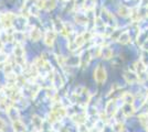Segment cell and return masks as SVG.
<instances>
[{"instance_id": "6da1fadb", "label": "cell", "mask_w": 148, "mask_h": 132, "mask_svg": "<svg viewBox=\"0 0 148 132\" xmlns=\"http://www.w3.org/2000/svg\"><path fill=\"white\" fill-rule=\"evenodd\" d=\"M17 16L12 12H3L0 13V25L3 30L13 29V21L16 20Z\"/></svg>"}, {"instance_id": "7a4b0ae2", "label": "cell", "mask_w": 148, "mask_h": 132, "mask_svg": "<svg viewBox=\"0 0 148 132\" xmlns=\"http://www.w3.org/2000/svg\"><path fill=\"white\" fill-rule=\"evenodd\" d=\"M107 78V73L103 65L99 64L96 68L94 69V79L97 84H103Z\"/></svg>"}, {"instance_id": "3957f363", "label": "cell", "mask_w": 148, "mask_h": 132, "mask_svg": "<svg viewBox=\"0 0 148 132\" xmlns=\"http://www.w3.org/2000/svg\"><path fill=\"white\" fill-rule=\"evenodd\" d=\"M105 112L107 113L111 118H114V116L116 114L118 111V105H117V99H111L106 102L105 106Z\"/></svg>"}, {"instance_id": "277c9868", "label": "cell", "mask_w": 148, "mask_h": 132, "mask_svg": "<svg viewBox=\"0 0 148 132\" xmlns=\"http://www.w3.org/2000/svg\"><path fill=\"white\" fill-rule=\"evenodd\" d=\"M71 118H72V121L75 122L77 126H81V125H85L86 123L88 116H87L86 111H81V112H76L75 114L71 116Z\"/></svg>"}, {"instance_id": "5b68a950", "label": "cell", "mask_w": 148, "mask_h": 132, "mask_svg": "<svg viewBox=\"0 0 148 132\" xmlns=\"http://www.w3.org/2000/svg\"><path fill=\"white\" fill-rule=\"evenodd\" d=\"M56 32L52 29H50V30H47L45 33H44V37H43V41H44V44L47 45V46H49L51 47L53 44H54V41H56Z\"/></svg>"}, {"instance_id": "8992f818", "label": "cell", "mask_w": 148, "mask_h": 132, "mask_svg": "<svg viewBox=\"0 0 148 132\" xmlns=\"http://www.w3.org/2000/svg\"><path fill=\"white\" fill-rule=\"evenodd\" d=\"M124 79L126 81L127 84H136L138 83V75L136 74L134 70H130V69H127L124 72Z\"/></svg>"}, {"instance_id": "52a82bcc", "label": "cell", "mask_w": 148, "mask_h": 132, "mask_svg": "<svg viewBox=\"0 0 148 132\" xmlns=\"http://www.w3.org/2000/svg\"><path fill=\"white\" fill-rule=\"evenodd\" d=\"M79 57H80V66L81 67H83V68L87 67V65L90 64L91 60H92V55H91L90 50L83 51L82 54H81Z\"/></svg>"}, {"instance_id": "ba28073f", "label": "cell", "mask_w": 148, "mask_h": 132, "mask_svg": "<svg viewBox=\"0 0 148 132\" xmlns=\"http://www.w3.org/2000/svg\"><path fill=\"white\" fill-rule=\"evenodd\" d=\"M6 113H7V116L9 117V119L11 120L12 122L20 120V111H19L18 108H16V106H13V107L10 108Z\"/></svg>"}, {"instance_id": "9c48e42d", "label": "cell", "mask_w": 148, "mask_h": 132, "mask_svg": "<svg viewBox=\"0 0 148 132\" xmlns=\"http://www.w3.org/2000/svg\"><path fill=\"white\" fill-rule=\"evenodd\" d=\"M42 37V32L39 28H31L30 31H29V38H30L31 41L33 42H38Z\"/></svg>"}, {"instance_id": "30bf717a", "label": "cell", "mask_w": 148, "mask_h": 132, "mask_svg": "<svg viewBox=\"0 0 148 132\" xmlns=\"http://www.w3.org/2000/svg\"><path fill=\"white\" fill-rule=\"evenodd\" d=\"M121 110L124 113L125 118H128L130 116H133L134 112H135V106L134 105H130V104H123Z\"/></svg>"}, {"instance_id": "8fae6325", "label": "cell", "mask_w": 148, "mask_h": 132, "mask_svg": "<svg viewBox=\"0 0 148 132\" xmlns=\"http://www.w3.org/2000/svg\"><path fill=\"white\" fill-rule=\"evenodd\" d=\"M64 84V79L61 76V74H59L58 72L54 70V75H53V81H52V86L58 89L59 87H62Z\"/></svg>"}, {"instance_id": "7c38bea8", "label": "cell", "mask_w": 148, "mask_h": 132, "mask_svg": "<svg viewBox=\"0 0 148 132\" xmlns=\"http://www.w3.org/2000/svg\"><path fill=\"white\" fill-rule=\"evenodd\" d=\"M13 57H25V47L22 43H16L13 47Z\"/></svg>"}, {"instance_id": "4fadbf2b", "label": "cell", "mask_w": 148, "mask_h": 132, "mask_svg": "<svg viewBox=\"0 0 148 132\" xmlns=\"http://www.w3.org/2000/svg\"><path fill=\"white\" fill-rule=\"evenodd\" d=\"M96 7V1L95 0H84L82 2V8L83 10L86 12V11H93Z\"/></svg>"}, {"instance_id": "5bb4252c", "label": "cell", "mask_w": 148, "mask_h": 132, "mask_svg": "<svg viewBox=\"0 0 148 132\" xmlns=\"http://www.w3.org/2000/svg\"><path fill=\"white\" fill-rule=\"evenodd\" d=\"M75 21L76 23L79 24H83V25H87L88 24V18H87V14L85 12H79L76 16H75Z\"/></svg>"}, {"instance_id": "9a60e30c", "label": "cell", "mask_w": 148, "mask_h": 132, "mask_svg": "<svg viewBox=\"0 0 148 132\" xmlns=\"http://www.w3.org/2000/svg\"><path fill=\"white\" fill-rule=\"evenodd\" d=\"M121 99L123 100V104H130V105H134L135 102V96L133 94H130L128 91L123 93V95L121 96Z\"/></svg>"}, {"instance_id": "2e32d148", "label": "cell", "mask_w": 148, "mask_h": 132, "mask_svg": "<svg viewBox=\"0 0 148 132\" xmlns=\"http://www.w3.org/2000/svg\"><path fill=\"white\" fill-rule=\"evenodd\" d=\"M31 121H32V126L34 127V129H36L38 132H39L40 130H41V129H42V126H43L44 121L41 119L39 116H33Z\"/></svg>"}, {"instance_id": "e0dca14e", "label": "cell", "mask_w": 148, "mask_h": 132, "mask_svg": "<svg viewBox=\"0 0 148 132\" xmlns=\"http://www.w3.org/2000/svg\"><path fill=\"white\" fill-rule=\"evenodd\" d=\"M101 57L104 58V60H110L113 57V51L112 49L107 46H102V50H101Z\"/></svg>"}, {"instance_id": "ac0fdd59", "label": "cell", "mask_w": 148, "mask_h": 132, "mask_svg": "<svg viewBox=\"0 0 148 132\" xmlns=\"http://www.w3.org/2000/svg\"><path fill=\"white\" fill-rule=\"evenodd\" d=\"M118 42L121 44H123V45H125V44H128L132 42V38H130V34L128 31H124L122 34H121V37L118 38L117 40Z\"/></svg>"}, {"instance_id": "d6986e66", "label": "cell", "mask_w": 148, "mask_h": 132, "mask_svg": "<svg viewBox=\"0 0 148 132\" xmlns=\"http://www.w3.org/2000/svg\"><path fill=\"white\" fill-rule=\"evenodd\" d=\"M12 127H13L14 132H27L25 126L23 125V122H22L21 120H18V121L12 122Z\"/></svg>"}, {"instance_id": "ffe728a7", "label": "cell", "mask_w": 148, "mask_h": 132, "mask_svg": "<svg viewBox=\"0 0 148 132\" xmlns=\"http://www.w3.org/2000/svg\"><path fill=\"white\" fill-rule=\"evenodd\" d=\"M53 30L56 32H60L62 34L64 31V22H62L60 19H56L53 21Z\"/></svg>"}, {"instance_id": "44dd1931", "label": "cell", "mask_w": 148, "mask_h": 132, "mask_svg": "<svg viewBox=\"0 0 148 132\" xmlns=\"http://www.w3.org/2000/svg\"><path fill=\"white\" fill-rule=\"evenodd\" d=\"M56 7V0H44V7L43 9L51 11Z\"/></svg>"}, {"instance_id": "7402d4cb", "label": "cell", "mask_w": 148, "mask_h": 132, "mask_svg": "<svg viewBox=\"0 0 148 132\" xmlns=\"http://www.w3.org/2000/svg\"><path fill=\"white\" fill-rule=\"evenodd\" d=\"M101 50H102V46H99V45H94L90 49V52H91V55L93 57H101Z\"/></svg>"}, {"instance_id": "603a6c76", "label": "cell", "mask_w": 148, "mask_h": 132, "mask_svg": "<svg viewBox=\"0 0 148 132\" xmlns=\"http://www.w3.org/2000/svg\"><path fill=\"white\" fill-rule=\"evenodd\" d=\"M118 13H119V16H122V17H128L130 14V9L127 8L126 6H121L118 8Z\"/></svg>"}, {"instance_id": "cb8c5ba5", "label": "cell", "mask_w": 148, "mask_h": 132, "mask_svg": "<svg viewBox=\"0 0 148 132\" xmlns=\"http://www.w3.org/2000/svg\"><path fill=\"white\" fill-rule=\"evenodd\" d=\"M139 122L144 128H148V113H142L139 117Z\"/></svg>"}, {"instance_id": "d4e9b609", "label": "cell", "mask_w": 148, "mask_h": 132, "mask_svg": "<svg viewBox=\"0 0 148 132\" xmlns=\"http://www.w3.org/2000/svg\"><path fill=\"white\" fill-rule=\"evenodd\" d=\"M6 130H7V123L5 122V120L0 118V131L3 132L6 131Z\"/></svg>"}, {"instance_id": "484cf974", "label": "cell", "mask_w": 148, "mask_h": 132, "mask_svg": "<svg viewBox=\"0 0 148 132\" xmlns=\"http://www.w3.org/2000/svg\"><path fill=\"white\" fill-rule=\"evenodd\" d=\"M142 50L144 51V52H148V39L142 44Z\"/></svg>"}, {"instance_id": "4316f807", "label": "cell", "mask_w": 148, "mask_h": 132, "mask_svg": "<svg viewBox=\"0 0 148 132\" xmlns=\"http://www.w3.org/2000/svg\"><path fill=\"white\" fill-rule=\"evenodd\" d=\"M140 3L144 7H148V0H140Z\"/></svg>"}, {"instance_id": "83f0119b", "label": "cell", "mask_w": 148, "mask_h": 132, "mask_svg": "<svg viewBox=\"0 0 148 132\" xmlns=\"http://www.w3.org/2000/svg\"><path fill=\"white\" fill-rule=\"evenodd\" d=\"M59 132H69V129L65 128V127H63V128H61V129L59 130Z\"/></svg>"}, {"instance_id": "f1b7e54d", "label": "cell", "mask_w": 148, "mask_h": 132, "mask_svg": "<svg viewBox=\"0 0 148 132\" xmlns=\"http://www.w3.org/2000/svg\"><path fill=\"white\" fill-rule=\"evenodd\" d=\"M145 17H148V7H146L145 8V14H144Z\"/></svg>"}, {"instance_id": "f546056e", "label": "cell", "mask_w": 148, "mask_h": 132, "mask_svg": "<svg viewBox=\"0 0 148 132\" xmlns=\"http://www.w3.org/2000/svg\"><path fill=\"white\" fill-rule=\"evenodd\" d=\"M62 1H70V0H62Z\"/></svg>"}]
</instances>
